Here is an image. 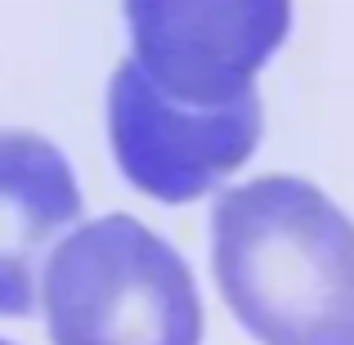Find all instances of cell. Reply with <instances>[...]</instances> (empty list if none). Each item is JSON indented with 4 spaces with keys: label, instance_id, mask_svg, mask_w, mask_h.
Instances as JSON below:
<instances>
[{
    "label": "cell",
    "instance_id": "6da1fadb",
    "mask_svg": "<svg viewBox=\"0 0 354 345\" xmlns=\"http://www.w3.org/2000/svg\"><path fill=\"white\" fill-rule=\"evenodd\" d=\"M211 274L260 345H354V220L296 175L211 207Z\"/></svg>",
    "mask_w": 354,
    "mask_h": 345
},
{
    "label": "cell",
    "instance_id": "277c9868",
    "mask_svg": "<svg viewBox=\"0 0 354 345\" xmlns=\"http://www.w3.org/2000/svg\"><path fill=\"white\" fill-rule=\"evenodd\" d=\"M130 59L162 95L225 108L251 95V77L283 45L292 0H121Z\"/></svg>",
    "mask_w": 354,
    "mask_h": 345
},
{
    "label": "cell",
    "instance_id": "7a4b0ae2",
    "mask_svg": "<svg viewBox=\"0 0 354 345\" xmlns=\"http://www.w3.org/2000/svg\"><path fill=\"white\" fill-rule=\"evenodd\" d=\"M54 345H202V301L189 265L135 216L72 229L41 274Z\"/></svg>",
    "mask_w": 354,
    "mask_h": 345
},
{
    "label": "cell",
    "instance_id": "8992f818",
    "mask_svg": "<svg viewBox=\"0 0 354 345\" xmlns=\"http://www.w3.org/2000/svg\"><path fill=\"white\" fill-rule=\"evenodd\" d=\"M0 345H9V341H0Z\"/></svg>",
    "mask_w": 354,
    "mask_h": 345
},
{
    "label": "cell",
    "instance_id": "5b68a950",
    "mask_svg": "<svg viewBox=\"0 0 354 345\" xmlns=\"http://www.w3.org/2000/svg\"><path fill=\"white\" fill-rule=\"evenodd\" d=\"M81 220V189L68 157L41 135L0 130V314L36 310V274L63 229Z\"/></svg>",
    "mask_w": 354,
    "mask_h": 345
},
{
    "label": "cell",
    "instance_id": "3957f363",
    "mask_svg": "<svg viewBox=\"0 0 354 345\" xmlns=\"http://www.w3.org/2000/svg\"><path fill=\"white\" fill-rule=\"evenodd\" d=\"M108 139L121 175L139 193L193 202L256 153L260 99L251 90L225 108H193L162 95L144 68L126 59L108 86Z\"/></svg>",
    "mask_w": 354,
    "mask_h": 345
}]
</instances>
